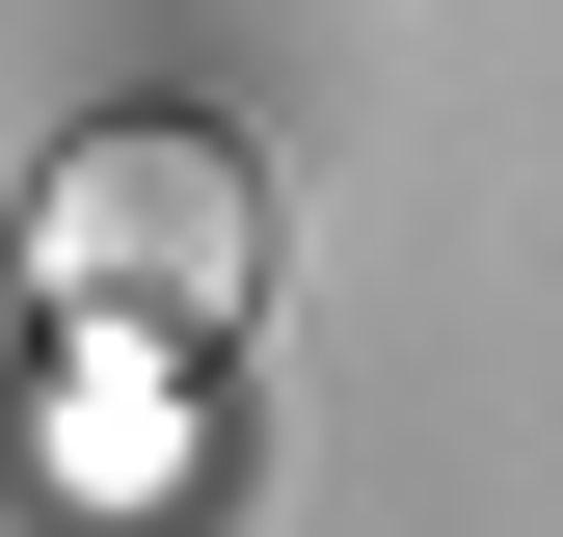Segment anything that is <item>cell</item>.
<instances>
[{"mask_svg":"<svg viewBox=\"0 0 563 537\" xmlns=\"http://www.w3.org/2000/svg\"><path fill=\"white\" fill-rule=\"evenodd\" d=\"M54 296L81 322H216L242 296V162L216 134H81L54 162Z\"/></svg>","mask_w":563,"mask_h":537,"instance_id":"cell-1","label":"cell"}]
</instances>
